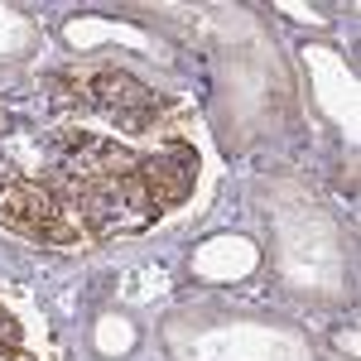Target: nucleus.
Segmentation results:
<instances>
[{"label": "nucleus", "instance_id": "obj_1", "mask_svg": "<svg viewBox=\"0 0 361 361\" xmlns=\"http://www.w3.org/2000/svg\"><path fill=\"white\" fill-rule=\"evenodd\" d=\"M135 178L145 183V193L154 197V207L169 212L178 207L183 197L193 193V178H197V154L183 135L159 140L149 149H135Z\"/></svg>", "mask_w": 361, "mask_h": 361}]
</instances>
